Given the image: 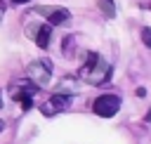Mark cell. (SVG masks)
<instances>
[{"mask_svg": "<svg viewBox=\"0 0 151 144\" xmlns=\"http://www.w3.org/2000/svg\"><path fill=\"white\" fill-rule=\"evenodd\" d=\"M111 64L109 61H104L97 52H87V59H85V64L80 66V71H78V78H83L85 83H90V85H101V83H106L109 78H111Z\"/></svg>", "mask_w": 151, "mask_h": 144, "instance_id": "6da1fadb", "label": "cell"}, {"mask_svg": "<svg viewBox=\"0 0 151 144\" xmlns=\"http://www.w3.org/2000/svg\"><path fill=\"white\" fill-rule=\"evenodd\" d=\"M38 90H40V87H38L31 78H17V80L9 83V97H12L14 102H19L24 111H28V109L33 106V97H35Z\"/></svg>", "mask_w": 151, "mask_h": 144, "instance_id": "7a4b0ae2", "label": "cell"}, {"mask_svg": "<svg viewBox=\"0 0 151 144\" xmlns=\"http://www.w3.org/2000/svg\"><path fill=\"white\" fill-rule=\"evenodd\" d=\"M26 78H31L38 87H45L52 80V61L50 59H35L26 68Z\"/></svg>", "mask_w": 151, "mask_h": 144, "instance_id": "3957f363", "label": "cell"}, {"mask_svg": "<svg viewBox=\"0 0 151 144\" xmlns=\"http://www.w3.org/2000/svg\"><path fill=\"white\" fill-rule=\"evenodd\" d=\"M120 109V97L118 94H99L92 102V111L101 118H113Z\"/></svg>", "mask_w": 151, "mask_h": 144, "instance_id": "277c9868", "label": "cell"}, {"mask_svg": "<svg viewBox=\"0 0 151 144\" xmlns=\"http://www.w3.org/2000/svg\"><path fill=\"white\" fill-rule=\"evenodd\" d=\"M71 94H66V92H54L42 106H40V111H42V116H54V113H59V111H66L68 106H71Z\"/></svg>", "mask_w": 151, "mask_h": 144, "instance_id": "5b68a950", "label": "cell"}, {"mask_svg": "<svg viewBox=\"0 0 151 144\" xmlns=\"http://www.w3.org/2000/svg\"><path fill=\"white\" fill-rule=\"evenodd\" d=\"M38 12L45 14V17H47V24H52V26L68 21V17H71V12L64 9V7H38Z\"/></svg>", "mask_w": 151, "mask_h": 144, "instance_id": "8992f818", "label": "cell"}, {"mask_svg": "<svg viewBox=\"0 0 151 144\" xmlns=\"http://www.w3.org/2000/svg\"><path fill=\"white\" fill-rule=\"evenodd\" d=\"M50 40H52V24H40L35 31V45L40 50H47Z\"/></svg>", "mask_w": 151, "mask_h": 144, "instance_id": "52a82bcc", "label": "cell"}, {"mask_svg": "<svg viewBox=\"0 0 151 144\" xmlns=\"http://www.w3.org/2000/svg\"><path fill=\"white\" fill-rule=\"evenodd\" d=\"M99 7L106 17H113L116 14V7H113V0H99Z\"/></svg>", "mask_w": 151, "mask_h": 144, "instance_id": "ba28073f", "label": "cell"}, {"mask_svg": "<svg viewBox=\"0 0 151 144\" xmlns=\"http://www.w3.org/2000/svg\"><path fill=\"white\" fill-rule=\"evenodd\" d=\"M142 42H144L146 47H151V28H149V26L142 28Z\"/></svg>", "mask_w": 151, "mask_h": 144, "instance_id": "9c48e42d", "label": "cell"}, {"mask_svg": "<svg viewBox=\"0 0 151 144\" xmlns=\"http://www.w3.org/2000/svg\"><path fill=\"white\" fill-rule=\"evenodd\" d=\"M2 17H5V2L0 0V19H2Z\"/></svg>", "mask_w": 151, "mask_h": 144, "instance_id": "30bf717a", "label": "cell"}, {"mask_svg": "<svg viewBox=\"0 0 151 144\" xmlns=\"http://www.w3.org/2000/svg\"><path fill=\"white\" fill-rule=\"evenodd\" d=\"M12 2H17V5H26V2H31V0H12Z\"/></svg>", "mask_w": 151, "mask_h": 144, "instance_id": "8fae6325", "label": "cell"}, {"mask_svg": "<svg viewBox=\"0 0 151 144\" xmlns=\"http://www.w3.org/2000/svg\"><path fill=\"white\" fill-rule=\"evenodd\" d=\"M2 127H5V123H2V120H0V130H2Z\"/></svg>", "mask_w": 151, "mask_h": 144, "instance_id": "7c38bea8", "label": "cell"}, {"mask_svg": "<svg viewBox=\"0 0 151 144\" xmlns=\"http://www.w3.org/2000/svg\"><path fill=\"white\" fill-rule=\"evenodd\" d=\"M0 106H2V97H0Z\"/></svg>", "mask_w": 151, "mask_h": 144, "instance_id": "4fadbf2b", "label": "cell"}]
</instances>
